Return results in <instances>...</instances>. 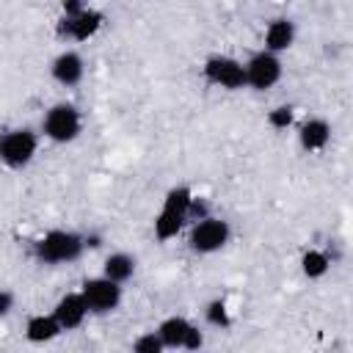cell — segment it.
Masks as SVG:
<instances>
[{"instance_id": "6da1fadb", "label": "cell", "mask_w": 353, "mask_h": 353, "mask_svg": "<svg viewBox=\"0 0 353 353\" xmlns=\"http://www.w3.org/2000/svg\"><path fill=\"white\" fill-rule=\"evenodd\" d=\"M85 251V234L74 229H50L30 243V256L39 265H69L77 262Z\"/></svg>"}, {"instance_id": "7a4b0ae2", "label": "cell", "mask_w": 353, "mask_h": 353, "mask_svg": "<svg viewBox=\"0 0 353 353\" xmlns=\"http://www.w3.org/2000/svg\"><path fill=\"white\" fill-rule=\"evenodd\" d=\"M193 190L188 185H176L163 196V204L154 215L152 232L160 243H171L185 226H188V210H190Z\"/></svg>"}, {"instance_id": "3957f363", "label": "cell", "mask_w": 353, "mask_h": 353, "mask_svg": "<svg viewBox=\"0 0 353 353\" xmlns=\"http://www.w3.org/2000/svg\"><path fill=\"white\" fill-rule=\"evenodd\" d=\"M188 248L193 254H201V256H210V254H218L221 248L229 245L232 240V223L226 218H218V215H204L193 223H188Z\"/></svg>"}, {"instance_id": "277c9868", "label": "cell", "mask_w": 353, "mask_h": 353, "mask_svg": "<svg viewBox=\"0 0 353 353\" xmlns=\"http://www.w3.org/2000/svg\"><path fill=\"white\" fill-rule=\"evenodd\" d=\"M83 132V113L72 102H55L41 116V135L52 143H72Z\"/></svg>"}, {"instance_id": "5b68a950", "label": "cell", "mask_w": 353, "mask_h": 353, "mask_svg": "<svg viewBox=\"0 0 353 353\" xmlns=\"http://www.w3.org/2000/svg\"><path fill=\"white\" fill-rule=\"evenodd\" d=\"M39 152V132L30 127H14L0 132V163L11 171H19L33 163Z\"/></svg>"}, {"instance_id": "8992f818", "label": "cell", "mask_w": 353, "mask_h": 353, "mask_svg": "<svg viewBox=\"0 0 353 353\" xmlns=\"http://www.w3.org/2000/svg\"><path fill=\"white\" fill-rule=\"evenodd\" d=\"M105 28V14L99 8H80L74 14H61L58 25H55V36L61 41H74L83 44L88 39H94L99 30Z\"/></svg>"}, {"instance_id": "52a82bcc", "label": "cell", "mask_w": 353, "mask_h": 353, "mask_svg": "<svg viewBox=\"0 0 353 353\" xmlns=\"http://www.w3.org/2000/svg\"><path fill=\"white\" fill-rule=\"evenodd\" d=\"M243 69H245V88H254V91H270L284 74L281 55L265 47L251 52L248 61H243Z\"/></svg>"}, {"instance_id": "ba28073f", "label": "cell", "mask_w": 353, "mask_h": 353, "mask_svg": "<svg viewBox=\"0 0 353 353\" xmlns=\"http://www.w3.org/2000/svg\"><path fill=\"white\" fill-rule=\"evenodd\" d=\"M121 287L124 284H119L108 276H88L80 284V295L85 298L91 314H110L121 306V298H124Z\"/></svg>"}, {"instance_id": "9c48e42d", "label": "cell", "mask_w": 353, "mask_h": 353, "mask_svg": "<svg viewBox=\"0 0 353 353\" xmlns=\"http://www.w3.org/2000/svg\"><path fill=\"white\" fill-rule=\"evenodd\" d=\"M165 350H199L204 345V334L199 331L196 323H190L182 314H168L160 320L154 328Z\"/></svg>"}, {"instance_id": "30bf717a", "label": "cell", "mask_w": 353, "mask_h": 353, "mask_svg": "<svg viewBox=\"0 0 353 353\" xmlns=\"http://www.w3.org/2000/svg\"><path fill=\"white\" fill-rule=\"evenodd\" d=\"M201 77L212 85V88H223V91H240L245 88V69L243 61L232 58V55H210L201 63Z\"/></svg>"}, {"instance_id": "8fae6325", "label": "cell", "mask_w": 353, "mask_h": 353, "mask_svg": "<svg viewBox=\"0 0 353 353\" xmlns=\"http://www.w3.org/2000/svg\"><path fill=\"white\" fill-rule=\"evenodd\" d=\"M50 77L63 88L80 85L85 77V58L77 50H61L50 63Z\"/></svg>"}, {"instance_id": "7c38bea8", "label": "cell", "mask_w": 353, "mask_h": 353, "mask_svg": "<svg viewBox=\"0 0 353 353\" xmlns=\"http://www.w3.org/2000/svg\"><path fill=\"white\" fill-rule=\"evenodd\" d=\"M52 314H55V320L61 323L63 331H77V328L88 320L91 312H88L85 298L80 295V290H74V292H66V295H61V298L55 301Z\"/></svg>"}, {"instance_id": "4fadbf2b", "label": "cell", "mask_w": 353, "mask_h": 353, "mask_svg": "<svg viewBox=\"0 0 353 353\" xmlns=\"http://www.w3.org/2000/svg\"><path fill=\"white\" fill-rule=\"evenodd\" d=\"M295 36H298V25L290 17H276V19L268 22L265 36H262V44H265V50L281 55V52H287L295 44Z\"/></svg>"}, {"instance_id": "5bb4252c", "label": "cell", "mask_w": 353, "mask_h": 353, "mask_svg": "<svg viewBox=\"0 0 353 353\" xmlns=\"http://www.w3.org/2000/svg\"><path fill=\"white\" fill-rule=\"evenodd\" d=\"M298 143L303 152H323L331 143V124L320 116H309L298 127Z\"/></svg>"}, {"instance_id": "9a60e30c", "label": "cell", "mask_w": 353, "mask_h": 353, "mask_svg": "<svg viewBox=\"0 0 353 353\" xmlns=\"http://www.w3.org/2000/svg\"><path fill=\"white\" fill-rule=\"evenodd\" d=\"M63 334V328H61V323L55 320V314L52 312H39V314H30L28 320H25V339L28 342H33V345H44V342H52V339H58Z\"/></svg>"}, {"instance_id": "2e32d148", "label": "cell", "mask_w": 353, "mask_h": 353, "mask_svg": "<svg viewBox=\"0 0 353 353\" xmlns=\"http://www.w3.org/2000/svg\"><path fill=\"white\" fill-rule=\"evenodd\" d=\"M135 270H138V259L132 254H127V251H113L102 262V276H108V279H113L119 284H127L135 276Z\"/></svg>"}, {"instance_id": "e0dca14e", "label": "cell", "mask_w": 353, "mask_h": 353, "mask_svg": "<svg viewBox=\"0 0 353 353\" xmlns=\"http://www.w3.org/2000/svg\"><path fill=\"white\" fill-rule=\"evenodd\" d=\"M334 265V256L325 251V248H306L303 256H301V273L309 279V281H317L323 279Z\"/></svg>"}, {"instance_id": "ac0fdd59", "label": "cell", "mask_w": 353, "mask_h": 353, "mask_svg": "<svg viewBox=\"0 0 353 353\" xmlns=\"http://www.w3.org/2000/svg\"><path fill=\"white\" fill-rule=\"evenodd\" d=\"M204 323L212 325V328H221V331L232 328V314H229V306H226L223 298L207 301V306H204Z\"/></svg>"}, {"instance_id": "d6986e66", "label": "cell", "mask_w": 353, "mask_h": 353, "mask_svg": "<svg viewBox=\"0 0 353 353\" xmlns=\"http://www.w3.org/2000/svg\"><path fill=\"white\" fill-rule=\"evenodd\" d=\"M265 121H268V127L284 132V130L292 127V121H295V108H292V105H276V108L268 110V119H265Z\"/></svg>"}, {"instance_id": "ffe728a7", "label": "cell", "mask_w": 353, "mask_h": 353, "mask_svg": "<svg viewBox=\"0 0 353 353\" xmlns=\"http://www.w3.org/2000/svg\"><path fill=\"white\" fill-rule=\"evenodd\" d=\"M132 350H135V353H163L165 347H163L157 331H143V334H138V336L132 339Z\"/></svg>"}, {"instance_id": "44dd1931", "label": "cell", "mask_w": 353, "mask_h": 353, "mask_svg": "<svg viewBox=\"0 0 353 353\" xmlns=\"http://www.w3.org/2000/svg\"><path fill=\"white\" fill-rule=\"evenodd\" d=\"M212 210H210V201L204 199V196H196L193 193V199H190V210H188V223H193V221H199V218H204V215H210Z\"/></svg>"}, {"instance_id": "7402d4cb", "label": "cell", "mask_w": 353, "mask_h": 353, "mask_svg": "<svg viewBox=\"0 0 353 353\" xmlns=\"http://www.w3.org/2000/svg\"><path fill=\"white\" fill-rule=\"evenodd\" d=\"M14 303H17V295L6 287H0V317H8L14 312Z\"/></svg>"}, {"instance_id": "603a6c76", "label": "cell", "mask_w": 353, "mask_h": 353, "mask_svg": "<svg viewBox=\"0 0 353 353\" xmlns=\"http://www.w3.org/2000/svg\"><path fill=\"white\" fill-rule=\"evenodd\" d=\"M85 8V0H61V14H74Z\"/></svg>"}]
</instances>
